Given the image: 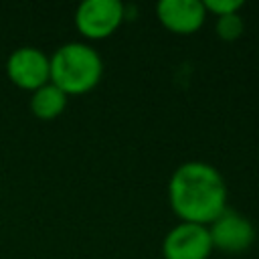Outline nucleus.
I'll return each mask as SVG.
<instances>
[{"instance_id": "39448f33", "label": "nucleus", "mask_w": 259, "mask_h": 259, "mask_svg": "<svg viewBox=\"0 0 259 259\" xmlns=\"http://www.w3.org/2000/svg\"><path fill=\"white\" fill-rule=\"evenodd\" d=\"M212 253V241L208 227L196 223H178L162 241L164 259H208Z\"/></svg>"}, {"instance_id": "6e6552de", "label": "nucleus", "mask_w": 259, "mask_h": 259, "mask_svg": "<svg viewBox=\"0 0 259 259\" xmlns=\"http://www.w3.org/2000/svg\"><path fill=\"white\" fill-rule=\"evenodd\" d=\"M67 101H69V95L49 81L47 85H42L36 91H32V95H30V111L38 119H55L65 111Z\"/></svg>"}, {"instance_id": "7ed1b4c3", "label": "nucleus", "mask_w": 259, "mask_h": 259, "mask_svg": "<svg viewBox=\"0 0 259 259\" xmlns=\"http://www.w3.org/2000/svg\"><path fill=\"white\" fill-rule=\"evenodd\" d=\"M8 79L26 91H36L51 81V59L36 47H18L6 59Z\"/></svg>"}, {"instance_id": "9d476101", "label": "nucleus", "mask_w": 259, "mask_h": 259, "mask_svg": "<svg viewBox=\"0 0 259 259\" xmlns=\"http://www.w3.org/2000/svg\"><path fill=\"white\" fill-rule=\"evenodd\" d=\"M202 6L206 12H212L217 16L233 14L243 8V0H202Z\"/></svg>"}, {"instance_id": "f03ea898", "label": "nucleus", "mask_w": 259, "mask_h": 259, "mask_svg": "<svg viewBox=\"0 0 259 259\" xmlns=\"http://www.w3.org/2000/svg\"><path fill=\"white\" fill-rule=\"evenodd\" d=\"M49 59L51 83L67 95L91 91L103 75V61L99 53L85 42H65Z\"/></svg>"}, {"instance_id": "1a4fd4ad", "label": "nucleus", "mask_w": 259, "mask_h": 259, "mask_svg": "<svg viewBox=\"0 0 259 259\" xmlns=\"http://www.w3.org/2000/svg\"><path fill=\"white\" fill-rule=\"evenodd\" d=\"M217 34L223 38V40H237L243 30H245V20L241 18L239 12H233V14H225V16H217Z\"/></svg>"}, {"instance_id": "0eeeda50", "label": "nucleus", "mask_w": 259, "mask_h": 259, "mask_svg": "<svg viewBox=\"0 0 259 259\" xmlns=\"http://www.w3.org/2000/svg\"><path fill=\"white\" fill-rule=\"evenodd\" d=\"M160 22L176 34L196 32L206 16V10L200 0H162L156 6Z\"/></svg>"}, {"instance_id": "423d86ee", "label": "nucleus", "mask_w": 259, "mask_h": 259, "mask_svg": "<svg viewBox=\"0 0 259 259\" xmlns=\"http://www.w3.org/2000/svg\"><path fill=\"white\" fill-rule=\"evenodd\" d=\"M208 235L212 241V249L225 253H243L255 241V227L245 214L227 206L208 225Z\"/></svg>"}, {"instance_id": "20e7f679", "label": "nucleus", "mask_w": 259, "mask_h": 259, "mask_svg": "<svg viewBox=\"0 0 259 259\" xmlns=\"http://www.w3.org/2000/svg\"><path fill=\"white\" fill-rule=\"evenodd\" d=\"M123 20L119 0H83L75 12V26L87 38H105L115 32Z\"/></svg>"}, {"instance_id": "f257e3e1", "label": "nucleus", "mask_w": 259, "mask_h": 259, "mask_svg": "<svg viewBox=\"0 0 259 259\" xmlns=\"http://www.w3.org/2000/svg\"><path fill=\"white\" fill-rule=\"evenodd\" d=\"M168 200L184 223L208 227L227 208V182L212 164L190 160L170 176Z\"/></svg>"}]
</instances>
